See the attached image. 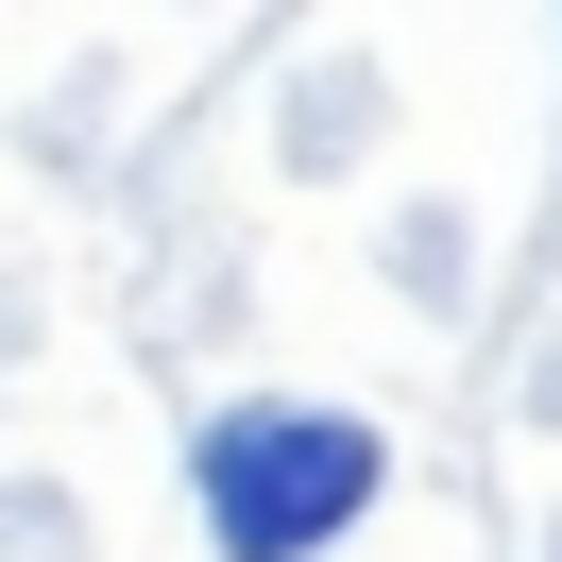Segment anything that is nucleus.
<instances>
[{
    "instance_id": "f257e3e1",
    "label": "nucleus",
    "mask_w": 562,
    "mask_h": 562,
    "mask_svg": "<svg viewBox=\"0 0 562 562\" xmlns=\"http://www.w3.org/2000/svg\"><path fill=\"white\" fill-rule=\"evenodd\" d=\"M375 494H392V443H375L358 409L239 392V409L188 426V512H205V562H324Z\"/></svg>"
}]
</instances>
